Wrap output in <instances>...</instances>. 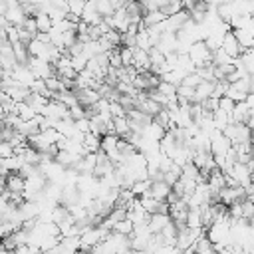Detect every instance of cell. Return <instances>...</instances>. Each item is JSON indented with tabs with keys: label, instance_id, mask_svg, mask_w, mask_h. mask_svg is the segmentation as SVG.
Masks as SVG:
<instances>
[{
	"label": "cell",
	"instance_id": "1",
	"mask_svg": "<svg viewBox=\"0 0 254 254\" xmlns=\"http://www.w3.org/2000/svg\"><path fill=\"white\" fill-rule=\"evenodd\" d=\"M212 54H214V52L206 46L204 40H198V42H194V44L189 48V58L192 60V64H194L196 67H202V65L212 64Z\"/></svg>",
	"mask_w": 254,
	"mask_h": 254
},
{
	"label": "cell",
	"instance_id": "2",
	"mask_svg": "<svg viewBox=\"0 0 254 254\" xmlns=\"http://www.w3.org/2000/svg\"><path fill=\"white\" fill-rule=\"evenodd\" d=\"M222 133L232 141V145L252 141V129H250L248 123H230V125L224 127Z\"/></svg>",
	"mask_w": 254,
	"mask_h": 254
},
{
	"label": "cell",
	"instance_id": "3",
	"mask_svg": "<svg viewBox=\"0 0 254 254\" xmlns=\"http://www.w3.org/2000/svg\"><path fill=\"white\" fill-rule=\"evenodd\" d=\"M28 67L34 71V75L38 79H48L52 75H56V65L42 60V58H30L28 60Z\"/></svg>",
	"mask_w": 254,
	"mask_h": 254
},
{
	"label": "cell",
	"instance_id": "4",
	"mask_svg": "<svg viewBox=\"0 0 254 254\" xmlns=\"http://www.w3.org/2000/svg\"><path fill=\"white\" fill-rule=\"evenodd\" d=\"M12 77H14V81L16 83H20V85H24V87H30L38 77L34 75V71L28 67V64H18L14 69H12Z\"/></svg>",
	"mask_w": 254,
	"mask_h": 254
},
{
	"label": "cell",
	"instance_id": "5",
	"mask_svg": "<svg viewBox=\"0 0 254 254\" xmlns=\"http://www.w3.org/2000/svg\"><path fill=\"white\" fill-rule=\"evenodd\" d=\"M155 48H157V50H161L165 56L179 52V36H177V32H165V34L161 36L159 44H157Z\"/></svg>",
	"mask_w": 254,
	"mask_h": 254
},
{
	"label": "cell",
	"instance_id": "6",
	"mask_svg": "<svg viewBox=\"0 0 254 254\" xmlns=\"http://www.w3.org/2000/svg\"><path fill=\"white\" fill-rule=\"evenodd\" d=\"M222 50L230 56V58H240L242 56V52H244V48L240 46V42H238V38H236V34H234V30H230V32H226V36H224V40H222Z\"/></svg>",
	"mask_w": 254,
	"mask_h": 254
},
{
	"label": "cell",
	"instance_id": "7",
	"mask_svg": "<svg viewBox=\"0 0 254 254\" xmlns=\"http://www.w3.org/2000/svg\"><path fill=\"white\" fill-rule=\"evenodd\" d=\"M0 16H4L8 20V24H12V26H22L24 20L28 18V14H26V10H24L22 4H12L8 8V12L6 14H0Z\"/></svg>",
	"mask_w": 254,
	"mask_h": 254
},
{
	"label": "cell",
	"instance_id": "8",
	"mask_svg": "<svg viewBox=\"0 0 254 254\" xmlns=\"http://www.w3.org/2000/svg\"><path fill=\"white\" fill-rule=\"evenodd\" d=\"M4 189H8L10 192H22L26 189V177H22L20 173H8L4 177Z\"/></svg>",
	"mask_w": 254,
	"mask_h": 254
},
{
	"label": "cell",
	"instance_id": "9",
	"mask_svg": "<svg viewBox=\"0 0 254 254\" xmlns=\"http://www.w3.org/2000/svg\"><path fill=\"white\" fill-rule=\"evenodd\" d=\"M81 20L87 22L89 26H97L103 22V16L99 14L97 6H95V0H87L85 8H83V14H81Z\"/></svg>",
	"mask_w": 254,
	"mask_h": 254
},
{
	"label": "cell",
	"instance_id": "10",
	"mask_svg": "<svg viewBox=\"0 0 254 254\" xmlns=\"http://www.w3.org/2000/svg\"><path fill=\"white\" fill-rule=\"evenodd\" d=\"M214 87H216V81H208V79H202L196 87H194V103H202L204 99L212 97L214 93Z\"/></svg>",
	"mask_w": 254,
	"mask_h": 254
},
{
	"label": "cell",
	"instance_id": "11",
	"mask_svg": "<svg viewBox=\"0 0 254 254\" xmlns=\"http://www.w3.org/2000/svg\"><path fill=\"white\" fill-rule=\"evenodd\" d=\"M230 117H232V123H248L252 119V109L248 101H238Z\"/></svg>",
	"mask_w": 254,
	"mask_h": 254
},
{
	"label": "cell",
	"instance_id": "12",
	"mask_svg": "<svg viewBox=\"0 0 254 254\" xmlns=\"http://www.w3.org/2000/svg\"><path fill=\"white\" fill-rule=\"evenodd\" d=\"M169 222H173L169 212H155V214L149 216V228L153 230V234H159Z\"/></svg>",
	"mask_w": 254,
	"mask_h": 254
},
{
	"label": "cell",
	"instance_id": "13",
	"mask_svg": "<svg viewBox=\"0 0 254 254\" xmlns=\"http://www.w3.org/2000/svg\"><path fill=\"white\" fill-rule=\"evenodd\" d=\"M171 192H173V187L167 181H155L151 185V190H149V194L155 196L157 200H167Z\"/></svg>",
	"mask_w": 254,
	"mask_h": 254
},
{
	"label": "cell",
	"instance_id": "14",
	"mask_svg": "<svg viewBox=\"0 0 254 254\" xmlns=\"http://www.w3.org/2000/svg\"><path fill=\"white\" fill-rule=\"evenodd\" d=\"M165 133H167V129H165L161 123H157L155 119L143 129V137H147V139H151V141H161V139L165 137Z\"/></svg>",
	"mask_w": 254,
	"mask_h": 254
},
{
	"label": "cell",
	"instance_id": "15",
	"mask_svg": "<svg viewBox=\"0 0 254 254\" xmlns=\"http://www.w3.org/2000/svg\"><path fill=\"white\" fill-rule=\"evenodd\" d=\"M113 125H115V133H117L119 137H123V139L129 137V133H131V123H129V117H127V115H123V117H113Z\"/></svg>",
	"mask_w": 254,
	"mask_h": 254
},
{
	"label": "cell",
	"instance_id": "16",
	"mask_svg": "<svg viewBox=\"0 0 254 254\" xmlns=\"http://www.w3.org/2000/svg\"><path fill=\"white\" fill-rule=\"evenodd\" d=\"M83 147L87 153H99L101 151V135L97 133H87L83 139Z\"/></svg>",
	"mask_w": 254,
	"mask_h": 254
},
{
	"label": "cell",
	"instance_id": "17",
	"mask_svg": "<svg viewBox=\"0 0 254 254\" xmlns=\"http://www.w3.org/2000/svg\"><path fill=\"white\" fill-rule=\"evenodd\" d=\"M187 226H190V228H204V222H202V212H200V208H189Z\"/></svg>",
	"mask_w": 254,
	"mask_h": 254
},
{
	"label": "cell",
	"instance_id": "18",
	"mask_svg": "<svg viewBox=\"0 0 254 254\" xmlns=\"http://www.w3.org/2000/svg\"><path fill=\"white\" fill-rule=\"evenodd\" d=\"M167 18V14L163 12V10H151V12H145L143 14V22H145V26L149 28V26H155V24H159V22H163Z\"/></svg>",
	"mask_w": 254,
	"mask_h": 254
},
{
	"label": "cell",
	"instance_id": "19",
	"mask_svg": "<svg viewBox=\"0 0 254 254\" xmlns=\"http://www.w3.org/2000/svg\"><path fill=\"white\" fill-rule=\"evenodd\" d=\"M212 117H214V125H216V129H222V131H224V127H226V125H230V123H232L230 113L222 111L220 107H218L216 111H212Z\"/></svg>",
	"mask_w": 254,
	"mask_h": 254
},
{
	"label": "cell",
	"instance_id": "20",
	"mask_svg": "<svg viewBox=\"0 0 254 254\" xmlns=\"http://www.w3.org/2000/svg\"><path fill=\"white\" fill-rule=\"evenodd\" d=\"M165 97H169L171 101L173 99H177V91H179V85H175V83H171V81H165V79H161V83H159V87H157Z\"/></svg>",
	"mask_w": 254,
	"mask_h": 254
},
{
	"label": "cell",
	"instance_id": "21",
	"mask_svg": "<svg viewBox=\"0 0 254 254\" xmlns=\"http://www.w3.org/2000/svg\"><path fill=\"white\" fill-rule=\"evenodd\" d=\"M238 60L242 62V65L246 67V71L252 75L254 73V48H246Z\"/></svg>",
	"mask_w": 254,
	"mask_h": 254
},
{
	"label": "cell",
	"instance_id": "22",
	"mask_svg": "<svg viewBox=\"0 0 254 254\" xmlns=\"http://www.w3.org/2000/svg\"><path fill=\"white\" fill-rule=\"evenodd\" d=\"M133 230H135V224H133L129 218H123V220L115 222V226H113V232H119V234H123V236H131Z\"/></svg>",
	"mask_w": 254,
	"mask_h": 254
},
{
	"label": "cell",
	"instance_id": "23",
	"mask_svg": "<svg viewBox=\"0 0 254 254\" xmlns=\"http://www.w3.org/2000/svg\"><path fill=\"white\" fill-rule=\"evenodd\" d=\"M36 24H38V32H50L54 28V20L50 18V14H36Z\"/></svg>",
	"mask_w": 254,
	"mask_h": 254
},
{
	"label": "cell",
	"instance_id": "24",
	"mask_svg": "<svg viewBox=\"0 0 254 254\" xmlns=\"http://www.w3.org/2000/svg\"><path fill=\"white\" fill-rule=\"evenodd\" d=\"M85 4H87V0H67V8H69V14H73V16H77V18H81Z\"/></svg>",
	"mask_w": 254,
	"mask_h": 254
},
{
	"label": "cell",
	"instance_id": "25",
	"mask_svg": "<svg viewBox=\"0 0 254 254\" xmlns=\"http://www.w3.org/2000/svg\"><path fill=\"white\" fill-rule=\"evenodd\" d=\"M95 6H97V10H99V14L105 18V16H111L117 8L113 6V2H109V0H97L95 2Z\"/></svg>",
	"mask_w": 254,
	"mask_h": 254
},
{
	"label": "cell",
	"instance_id": "26",
	"mask_svg": "<svg viewBox=\"0 0 254 254\" xmlns=\"http://www.w3.org/2000/svg\"><path fill=\"white\" fill-rule=\"evenodd\" d=\"M119 52H121L123 67H129V65H133V56H135V48H129V46H121V48H119Z\"/></svg>",
	"mask_w": 254,
	"mask_h": 254
},
{
	"label": "cell",
	"instance_id": "27",
	"mask_svg": "<svg viewBox=\"0 0 254 254\" xmlns=\"http://www.w3.org/2000/svg\"><path fill=\"white\" fill-rule=\"evenodd\" d=\"M242 218L244 220H252L254 218V200H250L248 196L242 200Z\"/></svg>",
	"mask_w": 254,
	"mask_h": 254
},
{
	"label": "cell",
	"instance_id": "28",
	"mask_svg": "<svg viewBox=\"0 0 254 254\" xmlns=\"http://www.w3.org/2000/svg\"><path fill=\"white\" fill-rule=\"evenodd\" d=\"M14 155H16V147L10 141H2L0 143V159H8V157H14Z\"/></svg>",
	"mask_w": 254,
	"mask_h": 254
},
{
	"label": "cell",
	"instance_id": "29",
	"mask_svg": "<svg viewBox=\"0 0 254 254\" xmlns=\"http://www.w3.org/2000/svg\"><path fill=\"white\" fill-rule=\"evenodd\" d=\"M109 65H111V67H123V60H121L119 48H113V50L109 52Z\"/></svg>",
	"mask_w": 254,
	"mask_h": 254
},
{
	"label": "cell",
	"instance_id": "30",
	"mask_svg": "<svg viewBox=\"0 0 254 254\" xmlns=\"http://www.w3.org/2000/svg\"><path fill=\"white\" fill-rule=\"evenodd\" d=\"M234 107H236V101H234V99H230L228 95H222V97H220V109H222V111H226V113L232 115Z\"/></svg>",
	"mask_w": 254,
	"mask_h": 254
},
{
	"label": "cell",
	"instance_id": "31",
	"mask_svg": "<svg viewBox=\"0 0 254 254\" xmlns=\"http://www.w3.org/2000/svg\"><path fill=\"white\" fill-rule=\"evenodd\" d=\"M200 81H202V77H200V75H198L196 71H192V73H189V75H187V77L183 79V83H181V85H189V87H196V85H198Z\"/></svg>",
	"mask_w": 254,
	"mask_h": 254
},
{
	"label": "cell",
	"instance_id": "32",
	"mask_svg": "<svg viewBox=\"0 0 254 254\" xmlns=\"http://www.w3.org/2000/svg\"><path fill=\"white\" fill-rule=\"evenodd\" d=\"M181 2H183V8L190 12V10H192V8H194V6H196L200 0H181Z\"/></svg>",
	"mask_w": 254,
	"mask_h": 254
},
{
	"label": "cell",
	"instance_id": "33",
	"mask_svg": "<svg viewBox=\"0 0 254 254\" xmlns=\"http://www.w3.org/2000/svg\"><path fill=\"white\" fill-rule=\"evenodd\" d=\"M22 4H34V6H38V4H44V2H48V0H20Z\"/></svg>",
	"mask_w": 254,
	"mask_h": 254
},
{
	"label": "cell",
	"instance_id": "34",
	"mask_svg": "<svg viewBox=\"0 0 254 254\" xmlns=\"http://www.w3.org/2000/svg\"><path fill=\"white\" fill-rule=\"evenodd\" d=\"M250 93H254V73L250 75Z\"/></svg>",
	"mask_w": 254,
	"mask_h": 254
},
{
	"label": "cell",
	"instance_id": "35",
	"mask_svg": "<svg viewBox=\"0 0 254 254\" xmlns=\"http://www.w3.org/2000/svg\"><path fill=\"white\" fill-rule=\"evenodd\" d=\"M2 2H8L10 6H12V4H20V0H2Z\"/></svg>",
	"mask_w": 254,
	"mask_h": 254
}]
</instances>
